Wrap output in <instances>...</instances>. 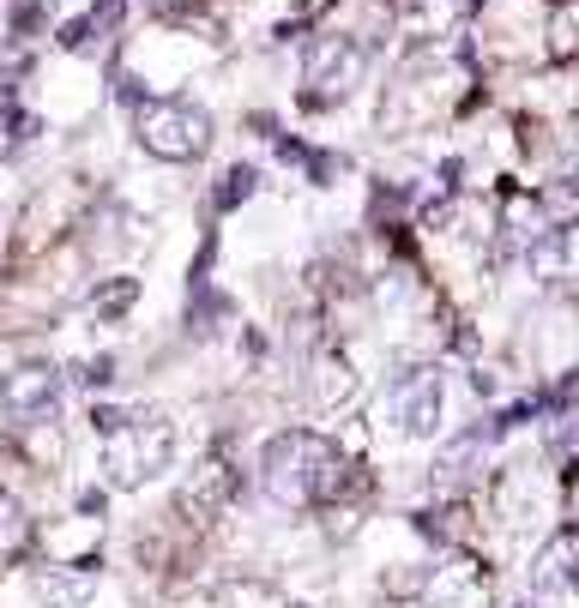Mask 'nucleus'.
I'll list each match as a JSON object with an SVG mask.
<instances>
[{
  "mask_svg": "<svg viewBox=\"0 0 579 608\" xmlns=\"http://www.w3.org/2000/svg\"><path fill=\"white\" fill-rule=\"evenodd\" d=\"M351 482H356V464L314 428H290V434L266 439V452H260V488L290 512L332 507V500L351 495Z\"/></svg>",
  "mask_w": 579,
  "mask_h": 608,
  "instance_id": "obj_1",
  "label": "nucleus"
},
{
  "mask_svg": "<svg viewBox=\"0 0 579 608\" xmlns=\"http://www.w3.org/2000/svg\"><path fill=\"white\" fill-rule=\"evenodd\" d=\"M212 115L187 97H146L133 109V139L163 163H200L212 151Z\"/></svg>",
  "mask_w": 579,
  "mask_h": 608,
  "instance_id": "obj_2",
  "label": "nucleus"
},
{
  "mask_svg": "<svg viewBox=\"0 0 579 608\" xmlns=\"http://www.w3.org/2000/svg\"><path fill=\"white\" fill-rule=\"evenodd\" d=\"M363 43L344 31H320L314 43H308V61H302V109H339L344 97H351L356 85H363Z\"/></svg>",
  "mask_w": 579,
  "mask_h": 608,
  "instance_id": "obj_3",
  "label": "nucleus"
},
{
  "mask_svg": "<svg viewBox=\"0 0 579 608\" xmlns=\"http://www.w3.org/2000/svg\"><path fill=\"white\" fill-rule=\"evenodd\" d=\"M109 439V452H103V476H109V488H146L151 476L170 464V452H175V428L163 416H127L115 434H103Z\"/></svg>",
  "mask_w": 579,
  "mask_h": 608,
  "instance_id": "obj_4",
  "label": "nucleus"
},
{
  "mask_svg": "<svg viewBox=\"0 0 579 608\" xmlns=\"http://www.w3.org/2000/svg\"><path fill=\"white\" fill-rule=\"evenodd\" d=\"M0 410H7L19 428H31V422H55V410H61V373L49 368V361H19V368L0 380Z\"/></svg>",
  "mask_w": 579,
  "mask_h": 608,
  "instance_id": "obj_5",
  "label": "nucleus"
},
{
  "mask_svg": "<svg viewBox=\"0 0 579 608\" xmlns=\"http://www.w3.org/2000/svg\"><path fill=\"white\" fill-rule=\"evenodd\" d=\"M441 410H447V392H441V373L435 368H405L393 380V416L405 434H435L441 428Z\"/></svg>",
  "mask_w": 579,
  "mask_h": 608,
  "instance_id": "obj_6",
  "label": "nucleus"
},
{
  "mask_svg": "<svg viewBox=\"0 0 579 608\" xmlns=\"http://www.w3.org/2000/svg\"><path fill=\"white\" fill-rule=\"evenodd\" d=\"M525 265L537 283H579V217L549 224L525 241Z\"/></svg>",
  "mask_w": 579,
  "mask_h": 608,
  "instance_id": "obj_7",
  "label": "nucleus"
},
{
  "mask_svg": "<svg viewBox=\"0 0 579 608\" xmlns=\"http://www.w3.org/2000/svg\"><path fill=\"white\" fill-rule=\"evenodd\" d=\"M489 446H495V428H471V434H459L453 446H447L441 458H435V488H441V495H465V488L483 476Z\"/></svg>",
  "mask_w": 579,
  "mask_h": 608,
  "instance_id": "obj_8",
  "label": "nucleus"
},
{
  "mask_svg": "<svg viewBox=\"0 0 579 608\" xmlns=\"http://www.w3.org/2000/svg\"><path fill=\"white\" fill-rule=\"evenodd\" d=\"M532 585L544 590V597H561V590L579 585V530H556V536L537 549L532 561Z\"/></svg>",
  "mask_w": 579,
  "mask_h": 608,
  "instance_id": "obj_9",
  "label": "nucleus"
},
{
  "mask_svg": "<svg viewBox=\"0 0 579 608\" xmlns=\"http://www.w3.org/2000/svg\"><path fill=\"white\" fill-rule=\"evenodd\" d=\"M229 500H236V470L224 458H205L193 470V482L182 488V512H193V519H217Z\"/></svg>",
  "mask_w": 579,
  "mask_h": 608,
  "instance_id": "obj_10",
  "label": "nucleus"
},
{
  "mask_svg": "<svg viewBox=\"0 0 579 608\" xmlns=\"http://www.w3.org/2000/svg\"><path fill=\"white\" fill-rule=\"evenodd\" d=\"M351 392H356L351 361H344L339 349H314V361H308V398H314V410L351 404Z\"/></svg>",
  "mask_w": 579,
  "mask_h": 608,
  "instance_id": "obj_11",
  "label": "nucleus"
},
{
  "mask_svg": "<svg viewBox=\"0 0 579 608\" xmlns=\"http://www.w3.org/2000/svg\"><path fill=\"white\" fill-rule=\"evenodd\" d=\"M410 36H447L459 24V0H393Z\"/></svg>",
  "mask_w": 579,
  "mask_h": 608,
  "instance_id": "obj_12",
  "label": "nucleus"
},
{
  "mask_svg": "<svg viewBox=\"0 0 579 608\" xmlns=\"http://www.w3.org/2000/svg\"><path fill=\"white\" fill-rule=\"evenodd\" d=\"M36 597H43L49 608H85V597H92V566H55V573H43V585H36Z\"/></svg>",
  "mask_w": 579,
  "mask_h": 608,
  "instance_id": "obj_13",
  "label": "nucleus"
},
{
  "mask_svg": "<svg viewBox=\"0 0 579 608\" xmlns=\"http://www.w3.org/2000/svg\"><path fill=\"white\" fill-rule=\"evenodd\" d=\"M212 608H285V597H278L266 578H224Z\"/></svg>",
  "mask_w": 579,
  "mask_h": 608,
  "instance_id": "obj_14",
  "label": "nucleus"
},
{
  "mask_svg": "<svg viewBox=\"0 0 579 608\" xmlns=\"http://www.w3.org/2000/svg\"><path fill=\"white\" fill-rule=\"evenodd\" d=\"M549 55L579 61V0H556L549 7Z\"/></svg>",
  "mask_w": 579,
  "mask_h": 608,
  "instance_id": "obj_15",
  "label": "nucleus"
},
{
  "mask_svg": "<svg viewBox=\"0 0 579 608\" xmlns=\"http://www.w3.org/2000/svg\"><path fill=\"white\" fill-rule=\"evenodd\" d=\"M254 193H260V170H254V163H236V170L224 175V187L212 193V211L224 217V211H236V205H248Z\"/></svg>",
  "mask_w": 579,
  "mask_h": 608,
  "instance_id": "obj_16",
  "label": "nucleus"
},
{
  "mask_svg": "<svg viewBox=\"0 0 579 608\" xmlns=\"http://www.w3.org/2000/svg\"><path fill=\"white\" fill-rule=\"evenodd\" d=\"M24 542H31V519H24V507L0 488V561L24 554Z\"/></svg>",
  "mask_w": 579,
  "mask_h": 608,
  "instance_id": "obj_17",
  "label": "nucleus"
},
{
  "mask_svg": "<svg viewBox=\"0 0 579 608\" xmlns=\"http://www.w3.org/2000/svg\"><path fill=\"white\" fill-rule=\"evenodd\" d=\"M217 319H229V302H224V295H212V290H200V295H193V307H187V332H193V338H212Z\"/></svg>",
  "mask_w": 579,
  "mask_h": 608,
  "instance_id": "obj_18",
  "label": "nucleus"
},
{
  "mask_svg": "<svg viewBox=\"0 0 579 608\" xmlns=\"http://www.w3.org/2000/svg\"><path fill=\"white\" fill-rule=\"evenodd\" d=\"M55 43L67 48V55H92V48L103 43V31L92 24V12H85V19H67V24H61V31H55Z\"/></svg>",
  "mask_w": 579,
  "mask_h": 608,
  "instance_id": "obj_19",
  "label": "nucleus"
},
{
  "mask_svg": "<svg viewBox=\"0 0 579 608\" xmlns=\"http://www.w3.org/2000/svg\"><path fill=\"white\" fill-rule=\"evenodd\" d=\"M133 302H139V278H115L109 290L97 295V314H103V319H121Z\"/></svg>",
  "mask_w": 579,
  "mask_h": 608,
  "instance_id": "obj_20",
  "label": "nucleus"
},
{
  "mask_svg": "<svg viewBox=\"0 0 579 608\" xmlns=\"http://www.w3.org/2000/svg\"><path fill=\"white\" fill-rule=\"evenodd\" d=\"M43 24H49V12L36 7V0H24V7H12L7 31H12V36H36V31H43Z\"/></svg>",
  "mask_w": 579,
  "mask_h": 608,
  "instance_id": "obj_21",
  "label": "nucleus"
},
{
  "mask_svg": "<svg viewBox=\"0 0 579 608\" xmlns=\"http://www.w3.org/2000/svg\"><path fill=\"white\" fill-rule=\"evenodd\" d=\"M121 19H127V0H92V24H97L103 36L121 31Z\"/></svg>",
  "mask_w": 579,
  "mask_h": 608,
  "instance_id": "obj_22",
  "label": "nucleus"
},
{
  "mask_svg": "<svg viewBox=\"0 0 579 608\" xmlns=\"http://www.w3.org/2000/svg\"><path fill=\"white\" fill-rule=\"evenodd\" d=\"M115 102H127V109H139V102H146V85H139L133 79V73H127V67H115Z\"/></svg>",
  "mask_w": 579,
  "mask_h": 608,
  "instance_id": "obj_23",
  "label": "nucleus"
},
{
  "mask_svg": "<svg viewBox=\"0 0 579 608\" xmlns=\"http://www.w3.org/2000/svg\"><path fill=\"white\" fill-rule=\"evenodd\" d=\"M549 398H556V410H579V368H573V373H568V380H561Z\"/></svg>",
  "mask_w": 579,
  "mask_h": 608,
  "instance_id": "obj_24",
  "label": "nucleus"
},
{
  "mask_svg": "<svg viewBox=\"0 0 579 608\" xmlns=\"http://www.w3.org/2000/svg\"><path fill=\"white\" fill-rule=\"evenodd\" d=\"M561 187H568L573 199H579V158H568V163H561Z\"/></svg>",
  "mask_w": 579,
  "mask_h": 608,
  "instance_id": "obj_25",
  "label": "nucleus"
},
{
  "mask_svg": "<svg viewBox=\"0 0 579 608\" xmlns=\"http://www.w3.org/2000/svg\"><path fill=\"white\" fill-rule=\"evenodd\" d=\"M85 380H92V386H109V380H115V361H92V373H85Z\"/></svg>",
  "mask_w": 579,
  "mask_h": 608,
  "instance_id": "obj_26",
  "label": "nucleus"
},
{
  "mask_svg": "<svg viewBox=\"0 0 579 608\" xmlns=\"http://www.w3.org/2000/svg\"><path fill=\"white\" fill-rule=\"evenodd\" d=\"M151 7H158V12H187L193 0H151Z\"/></svg>",
  "mask_w": 579,
  "mask_h": 608,
  "instance_id": "obj_27",
  "label": "nucleus"
}]
</instances>
